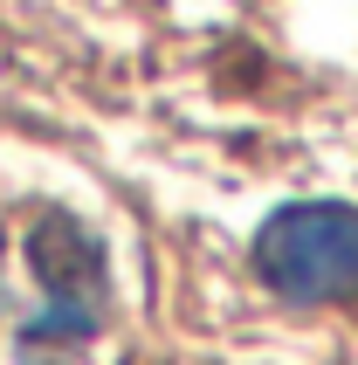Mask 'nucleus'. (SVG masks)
I'll return each mask as SVG.
<instances>
[{
    "mask_svg": "<svg viewBox=\"0 0 358 365\" xmlns=\"http://www.w3.org/2000/svg\"><path fill=\"white\" fill-rule=\"evenodd\" d=\"M28 262H35V283H41V310L14 331L21 359L90 345V338L103 331V310H111L103 242L76 221V214L41 207L35 221H28Z\"/></svg>",
    "mask_w": 358,
    "mask_h": 365,
    "instance_id": "obj_1",
    "label": "nucleus"
},
{
    "mask_svg": "<svg viewBox=\"0 0 358 365\" xmlns=\"http://www.w3.org/2000/svg\"><path fill=\"white\" fill-rule=\"evenodd\" d=\"M255 276L282 304H344V297H358V214L344 200L276 207L255 235Z\"/></svg>",
    "mask_w": 358,
    "mask_h": 365,
    "instance_id": "obj_2",
    "label": "nucleus"
}]
</instances>
